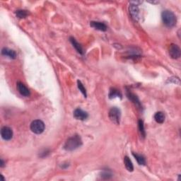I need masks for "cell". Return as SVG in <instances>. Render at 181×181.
Returning a JSON list of instances; mask_svg holds the SVG:
<instances>
[{
    "mask_svg": "<svg viewBox=\"0 0 181 181\" xmlns=\"http://www.w3.org/2000/svg\"><path fill=\"white\" fill-rule=\"evenodd\" d=\"M82 145V140L79 135H75L71 136V137L66 141L65 144H64V149L66 151H72L76 150V149L80 147Z\"/></svg>",
    "mask_w": 181,
    "mask_h": 181,
    "instance_id": "obj_1",
    "label": "cell"
},
{
    "mask_svg": "<svg viewBox=\"0 0 181 181\" xmlns=\"http://www.w3.org/2000/svg\"><path fill=\"white\" fill-rule=\"evenodd\" d=\"M162 21L164 24L169 28H172L175 26L177 18L174 12L169 10H165L161 14Z\"/></svg>",
    "mask_w": 181,
    "mask_h": 181,
    "instance_id": "obj_2",
    "label": "cell"
},
{
    "mask_svg": "<svg viewBox=\"0 0 181 181\" xmlns=\"http://www.w3.org/2000/svg\"><path fill=\"white\" fill-rule=\"evenodd\" d=\"M45 128L44 122L40 120H36L31 122V130L36 135L42 134Z\"/></svg>",
    "mask_w": 181,
    "mask_h": 181,
    "instance_id": "obj_3",
    "label": "cell"
},
{
    "mask_svg": "<svg viewBox=\"0 0 181 181\" xmlns=\"http://www.w3.org/2000/svg\"><path fill=\"white\" fill-rule=\"evenodd\" d=\"M108 117L110 120L115 125H120L121 117V112L118 108H112L108 113Z\"/></svg>",
    "mask_w": 181,
    "mask_h": 181,
    "instance_id": "obj_4",
    "label": "cell"
},
{
    "mask_svg": "<svg viewBox=\"0 0 181 181\" xmlns=\"http://www.w3.org/2000/svg\"><path fill=\"white\" fill-rule=\"evenodd\" d=\"M180 48L176 44H171L169 47V55L172 59H178L180 57Z\"/></svg>",
    "mask_w": 181,
    "mask_h": 181,
    "instance_id": "obj_5",
    "label": "cell"
},
{
    "mask_svg": "<svg viewBox=\"0 0 181 181\" xmlns=\"http://www.w3.org/2000/svg\"><path fill=\"white\" fill-rule=\"evenodd\" d=\"M129 11L130 13V15L132 16V17L134 18L135 21H138L139 19V9L138 5L132 4L130 2V7H129Z\"/></svg>",
    "mask_w": 181,
    "mask_h": 181,
    "instance_id": "obj_6",
    "label": "cell"
},
{
    "mask_svg": "<svg viewBox=\"0 0 181 181\" xmlns=\"http://www.w3.org/2000/svg\"><path fill=\"white\" fill-rule=\"evenodd\" d=\"M1 136L2 139L9 141L13 137V131L9 127H3L1 130Z\"/></svg>",
    "mask_w": 181,
    "mask_h": 181,
    "instance_id": "obj_7",
    "label": "cell"
},
{
    "mask_svg": "<svg viewBox=\"0 0 181 181\" xmlns=\"http://www.w3.org/2000/svg\"><path fill=\"white\" fill-rule=\"evenodd\" d=\"M74 117L76 120L84 121L88 118L89 115H88V113L86 111H84L80 108H76V110L74 111Z\"/></svg>",
    "mask_w": 181,
    "mask_h": 181,
    "instance_id": "obj_8",
    "label": "cell"
},
{
    "mask_svg": "<svg viewBox=\"0 0 181 181\" xmlns=\"http://www.w3.org/2000/svg\"><path fill=\"white\" fill-rule=\"evenodd\" d=\"M17 87L18 92L20 93L21 95H22L23 96L26 97H28L30 95V90H29L28 88L23 83H21V82H17Z\"/></svg>",
    "mask_w": 181,
    "mask_h": 181,
    "instance_id": "obj_9",
    "label": "cell"
},
{
    "mask_svg": "<svg viewBox=\"0 0 181 181\" xmlns=\"http://www.w3.org/2000/svg\"><path fill=\"white\" fill-rule=\"evenodd\" d=\"M90 26H91L92 28L100 31H106L108 28L107 26H106L105 23H103L102 22H98V21H91V22L90 23Z\"/></svg>",
    "mask_w": 181,
    "mask_h": 181,
    "instance_id": "obj_10",
    "label": "cell"
},
{
    "mask_svg": "<svg viewBox=\"0 0 181 181\" xmlns=\"http://www.w3.org/2000/svg\"><path fill=\"white\" fill-rule=\"evenodd\" d=\"M2 55L9 57L10 59L12 60H14L17 58V53H16L14 50L9 49L7 47H4V48L2 50Z\"/></svg>",
    "mask_w": 181,
    "mask_h": 181,
    "instance_id": "obj_11",
    "label": "cell"
},
{
    "mask_svg": "<svg viewBox=\"0 0 181 181\" xmlns=\"http://www.w3.org/2000/svg\"><path fill=\"white\" fill-rule=\"evenodd\" d=\"M127 96L130 100L132 101V102L135 103L136 106H137V107H139V108H141L140 101L139 100V98H138V97L135 94H133V93L130 91V90H127Z\"/></svg>",
    "mask_w": 181,
    "mask_h": 181,
    "instance_id": "obj_12",
    "label": "cell"
},
{
    "mask_svg": "<svg viewBox=\"0 0 181 181\" xmlns=\"http://www.w3.org/2000/svg\"><path fill=\"white\" fill-rule=\"evenodd\" d=\"M70 41L71 42V43L72 44L73 47L76 49V51L78 52L79 54H81V55H84V51L83 48H82L81 45L76 41L75 38H73V37H70Z\"/></svg>",
    "mask_w": 181,
    "mask_h": 181,
    "instance_id": "obj_13",
    "label": "cell"
},
{
    "mask_svg": "<svg viewBox=\"0 0 181 181\" xmlns=\"http://www.w3.org/2000/svg\"><path fill=\"white\" fill-rule=\"evenodd\" d=\"M108 96L110 99H113V98H122V94L119 91V90L115 89V88H111L110 89V92H109Z\"/></svg>",
    "mask_w": 181,
    "mask_h": 181,
    "instance_id": "obj_14",
    "label": "cell"
},
{
    "mask_svg": "<svg viewBox=\"0 0 181 181\" xmlns=\"http://www.w3.org/2000/svg\"><path fill=\"white\" fill-rule=\"evenodd\" d=\"M124 164H125V166L126 169L129 172H132L134 171V166H133L132 162L130 160V159L128 156H125L124 158Z\"/></svg>",
    "mask_w": 181,
    "mask_h": 181,
    "instance_id": "obj_15",
    "label": "cell"
},
{
    "mask_svg": "<svg viewBox=\"0 0 181 181\" xmlns=\"http://www.w3.org/2000/svg\"><path fill=\"white\" fill-rule=\"evenodd\" d=\"M154 120H155L156 122L159 124H162L165 120V115L164 113L162 112H157V113L154 115Z\"/></svg>",
    "mask_w": 181,
    "mask_h": 181,
    "instance_id": "obj_16",
    "label": "cell"
},
{
    "mask_svg": "<svg viewBox=\"0 0 181 181\" xmlns=\"http://www.w3.org/2000/svg\"><path fill=\"white\" fill-rule=\"evenodd\" d=\"M132 155L136 159V160H137V163L139 164V165H142V166H144V165L146 164V160L144 156L135 153H132Z\"/></svg>",
    "mask_w": 181,
    "mask_h": 181,
    "instance_id": "obj_17",
    "label": "cell"
},
{
    "mask_svg": "<svg viewBox=\"0 0 181 181\" xmlns=\"http://www.w3.org/2000/svg\"><path fill=\"white\" fill-rule=\"evenodd\" d=\"M28 13L27 11L26 10H18L16 12V15L17 17L19 18H24L27 17Z\"/></svg>",
    "mask_w": 181,
    "mask_h": 181,
    "instance_id": "obj_18",
    "label": "cell"
},
{
    "mask_svg": "<svg viewBox=\"0 0 181 181\" xmlns=\"http://www.w3.org/2000/svg\"><path fill=\"white\" fill-rule=\"evenodd\" d=\"M138 125H139V130L140 135H142V137L144 138L146 136V132L144 130V122L142 120H139V122H138Z\"/></svg>",
    "mask_w": 181,
    "mask_h": 181,
    "instance_id": "obj_19",
    "label": "cell"
},
{
    "mask_svg": "<svg viewBox=\"0 0 181 181\" xmlns=\"http://www.w3.org/2000/svg\"><path fill=\"white\" fill-rule=\"evenodd\" d=\"M77 86H78V89H79V90L83 94V95H84L85 98L87 97V94H86V90L85 89L83 84L81 83V82L78 80L77 81Z\"/></svg>",
    "mask_w": 181,
    "mask_h": 181,
    "instance_id": "obj_20",
    "label": "cell"
},
{
    "mask_svg": "<svg viewBox=\"0 0 181 181\" xmlns=\"http://www.w3.org/2000/svg\"><path fill=\"white\" fill-rule=\"evenodd\" d=\"M111 177H112V174L108 171H103L102 174H101V178H102L103 179H104V180L110 179Z\"/></svg>",
    "mask_w": 181,
    "mask_h": 181,
    "instance_id": "obj_21",
    "label": "cell"
},
{
    "mask_svg": "<svg viewBox=\"0 0 181 181\" xmlns=\"http://www.w3.org/2000/svg\"><path fill=\"white\" fill-rule=\"evenodd\" d=\"M168 81L170 82V83H174V84H178V85L180 84V79L179 78H178V77H175V76L171 77V78L169 79Z\"/></svg>",
    "mask_w": 181,
    "mask_h": 181,
    "instance_id": "obj_22",
    "label": "cell"
},
{
    "mask_svg": "<svg viewBox=\"0 0 181 181\" xmlns=\"http://www.w3.org/2000/svg\"><path fill=\"white\" fill-rule=\"evenodd\" d=\"M4 161H3V159H1V161H0V166H1V168H3L4 166Z\"/></svg>",
    "mask_w": 181,
    "mask_h": 181,
    "instance_id": "obj_23",
    "label": "cell"
}]
</instances>
